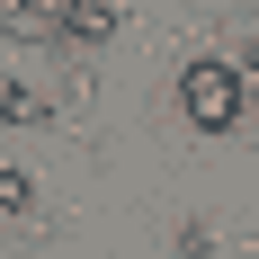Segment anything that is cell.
I'll return each mask as SVG.
<instances>
[{"mask_svg":"<svg viewBox=\"0 0 259 259\" xmlns=\"http://www.w3.org/2000/svg\"><path fill=\"white\" fill-rule=\"evenodd\" d=\"M63 36H72V45H107V36H116V9H107V0H72Z\"/></svg>","mask_w":259,"mask_h":259,"instance_id":"3957f363","label":"cell"},{"mask_svg":"<svg viewBox=\"0 0 259 259\" xmlns=\"http://www.w3.org/2000/svg\"><path fill=\"white\" fill-rule=\"evenodd\" d=\"M36 206V188H27V170H0V214H27Z\"/></svg>","mask_w":259,"mask_h":259,"instance_id":"5b68a950","label":"cell"},{"mask_svg":"<svg viewBox=\"0 0 259 259\" xmlns=\"http://www.w3.org/2000/svg\"><path fill=\"white\" fill-rule=\"evenodd\" d=\"M179 259H214V233H206V224H179Z\"/></svg>","mask_w":259,"mask_h":259,"instance_id":"8992f818","label":"cell"},{"mask_svg":"<svg viewBox=\"0 0 259 259\" xmlns=\"http://www.w3.org/2000/svg\"><path fill=\"white\" fill-rule=\"evenodd\" d=\"M18 116H45V99H27L18 80H0V125H18Z\"/></svg>","mask_w":259,"mask_h":259,"instance_id":"277c9868","label":"cell"},{"mask_svg":"<svg viewBox=\"0 0 259 259\" xmlns=\"http://www.w3.org/2000/svg\"><path fill=\"white\" fill-rule=\"evenodd\" d=\"M250 107H259V99H250Z\"/></svg>","mask_w":259,"mask_h":259,"instance_id":"52a82bcc","label":"cell"},{"mask_svg":"<svg viewBox=\"0 0 259 259\" xmlns=\"http://www.w3.org/2000/svg\"><path fill=\"white\" fill-rule=\"evenodd\" d=\"M179 107H188V125H206V134H224L241 116V72L233 63H214V54H197L179 72Z\"/></svg>","mask_w":259,"mask_h":259,"instance_id":"6da1fadb","label":"cell"},{"mask_svg":"<svg viewBox=\"0 0 259 259\" xmlns=\"http://www.w3.org/2000/svg\"><path fill=\"white\" fill-rule=\"evenodd\" d=\"M72 18V0H0V36H18V45H54Z\"/></svg>","mask_w":259,"mask_h":259,"instance_id":"7a4b0ae2","label":"cell"}]
</instances>
